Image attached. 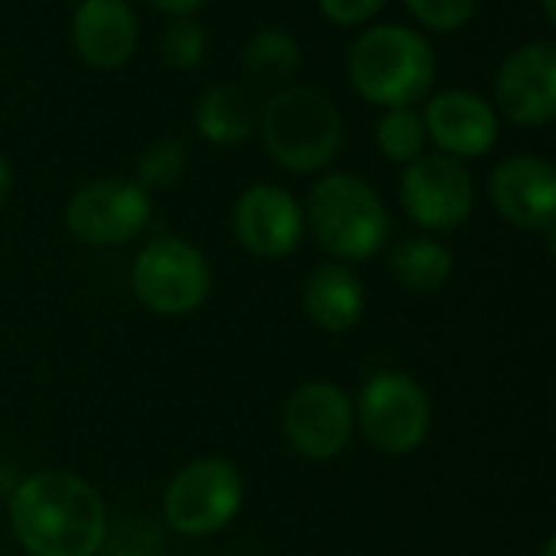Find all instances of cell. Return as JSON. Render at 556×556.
<instances>
[{"label":"cell","instance_id":"cell-16","mask_svg":"<svg viewBox=\"0 0 556 556\" xmlns=\"http://www.w3.org/2000/svg\"><path fill=\"white\" fill-rule=\"evenodd\" d=\"M303 306L323 332H349L365 313V287L349 264H319L306 280Z\"/></svg>","mask_w":556,"mask_h":556},{"label":"cell","instance_id":"cell-7","mask_svg":"<svg viewBox=\"0 0 556 556\" xmlns=\"http://www.w3.org/2000/svg\"><path fill=\"white\" fill-rule=\"evenodd\" d=\"M355 420L365 440L384 456H407L424 446L433 427L430 394L401 371L375 375L358 397Z\"/></svg>","mask_w":556,"mask_h":556},{"label":"cell","instance_id":"cell-11","mask_svg":"<svg viewBox=\"0 0 556 556\" xmlns=\"http://www.w3.org/2000/svg\"><path fill=\"white\" fill-rule=\"evenodd\" d=\"M495 101L518 127H544L556 117V46L528 42L515 49L495 78Z\"/></svg>","mask_w":556,"mask_h":556},{"label":"cell","instance_id":"cell-26","mask_svg":"<svg viewBox=\"0 0 556 556\" xmlns=\"http://www.w3.org/2000/svg\"><path fill=\"white\" fill-rule=\"evenodd\" d=\"M10 192H13V173H10V163H7L3 153H0V212H3V205L10 202Z\"/></svg>","mask_w":556,"mask_h":556},{"label":"cell","instance_id":"cell-2","mask_svg":"<svg viewBox=\"0 0 556 556\" xmlns=\"http://www.w3.org/2000/svg\"><path fill=\"white\" fill-rule=\"evenodd\" d=\"M349 78L371 104L410 108L433 88V46L410 26H375L349 49Z\"/></svg>","mask_w":556,"mask_h":556},{"label":"cell","instance_id":"cell-5","mask_svg":"<svg viewBox=\"0 0 556 556\" xmlns=\"http://www.w3.org/2000/svg\"><path fill=\"white\" fill-rule=\"evenodd\" d=\"M244 502L241 472L218 456L182 466L163 492V518L182 538H212L235 521Z\"/></svg>","mask_w":556,"mask_h":556},{"label":"cell","instance_id":"cell-18","mask_svg":"<svg viewBox=\"0 0 556 556\" xmlns=\"http://www.w3.org/2000/svg\"><path fill=\"white\" fill-rule=\"evenodd\" d=\"M391 277L414 293H433L453 277V251L433 238H404L391 251Z\"/></svg>","mask_w":556,"mask_h":556},{"label":"cell","instance_id":"cell-22","mask_svg":"<svg viewBox=\"0 0 556 556\" xmlns=\"http://www.w3.org/2000/svg\"><path fill=\"white\" fill-rule=\"evenodd\" d=\"M160 55L166 65L186 72V68H195L205 55V33L199 23H192L189 16H176L166 29H163V39H160Z\"/></svg>","mask_w":556,"mask_h":556},{"label":"cell","instance_id":"cell-20","mask_svg":"<svg viewBox=\"0 0 556 556\" xmlns=\"http://www.w3.org/2000/svg\"><path fill=\"white\" fill-rule=\"evenodd\" d=\"M375 143L378 150L394 160V163H410L424 153L427 143V127L424 117L414 108H388L384 117L378 121L375 130Z\"/></svg>","mask_w":556,"mask_h":556},{"label":"cell","instance_id":"cell-27","mask_svg":"<svg viewBox=\"0 0 556 556\" xmlns=\"http://www.w3.org/2000/svg\"><path fill=\"white\" fill-rule=\"evenodd\" d=\"M544 10H547V20H556V0H544Z\"/></svg>","mask_w":556,"mask_h":556},{"label":"cell","instance_id":"cell-12","mask_svg":"<svg viewBox=\"0 0 556 556\" xmlns=\"http://www.w3.org/2000/svg\"><path fill=\"white\" fill-rule=\"evenodd\" d=\"M303 208L280 186H251L235 205V235L254 257H287L303 241Z\"/></svg>","mask_w":556,"mask_h":556},{"label":"cell","instance_id":"cell-13","mask_svg":"<svg viewBox=\"0 0 556 556\" xmlns=\"http://www.w3.org/2000/svg\"><path fill=\"white\" fill-rule=\"evenodd\" d=\"M492 202L502 218L525 231H554L556 173L541 156H508L495 166L489 182Z\"/></svg>","mask_w":556,"mask_h":556},{"label":"cell","instance_id":"cell-9","mask_svg":"<svg viewBox=\"0 0 556 556\" xmlns=\"http://www.w3.org/2000/svg\"><path fill=\"white\" fill-rule=\"evenodd\" d=\"M283 433L296 456L329 463L342 456L355 433V407L339 384L309 381L283 407Z\"/></svg>","mask_w":556,"mask_h":556},{"label":"cell","instance_id":"cell-14","mask_svg":"<svg viewBox=\"0 0 556 556\" xmlns=\"http://www.w3.org/2000/svg\"><path fill=\"white\" fill-rule=\"evenodd\" d=\"M424 127L433 137V143L456 160L485 156L498 140L495 108L476 91H463V88L437 94L427 104Z\"/></svg>","mask_w":556,"mask_h":556},{"label":"cell","instance_id":"cell-1","mask_svg":"<svg viewBox=\"0 0 556 556\" xmlns=\"http://www.w3.org/2000/svg\"><path fill=\"white\" fill-rule=\"evenodd\" d=\"M10 528L29 556H98L108 544V508L81 476L46 469L16 485Z\"/></svg>","mask_w":556,"mask_h":556},{"label":"cell","instance_id":"cell-25","mask_svg":"<svg viewBox=\"0 0 556 556\" xmlns=\"http://www.w3.org/2000/svg\"><path fill=\"white\" fill-rule=\"evenodd\" d=\"M156 10H163V13H173V16H189L192 10H199L205 0H150Z\"/></svg>","mask_w":556,"mask_h":556},{"label":"cell","instance_id":"cell-17","mask_svg":"<svg viewBox=\"0 0 556 556\" xmlns=\"http://www.w3.org/2000/svg\"><path fill=\"white\" fill-rule=\"evenodd\" d=\"M257 108L251 94L238 85H215L202 94L195 108V127L208 143L231 147L241 143L257 127Z\"/></svg>","mask_w":556,"mask_h":556},{"label":"cell","instance_id":"cell-24","mask_svg":"<svg viewBox=\"0 0 556 556\" xmlns=\"http://www.w3.org/2000/svg\"><path fill=\"white\" fill-rule=\"evenodd\" d=\"M319 7H323V13H326L332 23H339V26H355V23L371 20V16L384 7V0H319Z\"/></svg>","mask_w":556,"mask_h":556},{"label":"cell","instance_id":"cell-21","mask_svg":"<svg viewBox=\"0 0 556 556\" xmlns=\"http://www.w3.org/2000/svg\"><path fill=\"white\" fill-rule=\"evenodd\" d=\"M186 173V147L176 137H160L153 140L140 163H137V182L150 189H173Z\"/></svg>","mask_w":556,"mask_h":556},{"label":"cell","instance_id":"cell-19","mask_svg":"<svg viewBox=\"0 0 556 556\" xmlns=\"http://www.w3.org/2000/svg\"><path fill=\"white\" fill-rule=\"evenodd\" d=\"M300 65V46L280 29H261L244 49V68L257 81H287Z\"/></svg>","mask_w":556,"mask_h":556},{"label":"cell","instance_id":"cell-6","mask_svg":"<svg viewBox=\"0 0 556 556\" xmlns=\"http://www.w3.org/2000/svg\"><path fill=\"white\" fill-rule=\"evenodd\" d=\"M130 287L150 313L189 316L205 303L212 290V270L195 244L182 238H156L137 254Z\"/></svg>","mask_w":556,"mask_h":556},{"label":"cell","instance_id":"cell-8","mask_svg":"<svg viewBox=\"0 0 556 556\" xmlns=\"http://www.w3.org/2000/svg\"><path fill=\"white\" fill-rule=\"evenodd\" d=\"M150 192L134 179H94L81 186L68 208V231L91 248H111L134 241L150 225Z\"/></svg>","mask_w":556,"mask_h":556},{"label":"cell","instance_id":"cell-15","mask_svg":"<svg viewBox=\"0 0 556 556\" xmlns=\"http://www.w3.org/2000/svg\"><path fill=\"white\" fill-rule=\"evenodd\" d=\"M78 55L94 68H117L137 49V20L124 0H81L72 20Z\"/></svg>","mask_w":556,"mask_h":556},{"label":"cell","instance_id":"cell-10","mask_svg":"<svg viewBox=\"0 0 556 556\" xmlns=\"http://www.w3.org/2000/svg\"><path fill=\"white\" fill-rule=\"evenodd\" d=\"M401 202L420 228H459L476 202L472 176L450 153H420L401 176Z\"/></svg>","mask_w":556,"mask_h":556},{"label":"cell","instance_id":"cell-3","mask_svg":"<svg viewBox=\"0 0 556 556\" xmlns=\"http://www.w3.org/2000/svg\"><path fill=\"white\" fill-rule=\"evenodd\" d=\"M257 127L267 153L293 173L323 169L342 143L339 108L323 91L303 85L277 91L264 104Z\"/></svg>","mask_w":556,"mask_h":556},{"label":"cell","instance_id":"cell-4","mask_svg":"<svg viewBox=\"0 0 556 556\" xmlns=\"http://www.w3.org/2000/svg\"><path fill=\"white\" fill-rule=\"evenodd\" d=\"M309 225L316 241L339 261H368L384 248L391 231L381 195L349 173L326 176L313 186Z\"/></svg>","mask_w":556,"mask_h":556},{"label":"cell","instance_id":"cell-23","mask_svg":"<svg viewBox=\"0 0 556 556\" xmlns=\"http://www.w3.org/2000/svg\"><path fill=\"white\" fill-rule=\"evenodd\" d=\"M404 3L430 29L453 33V29H459V26H466L472 20L479 0H404Z\"/></svg>","mask_w":556,"mask_h":556}]
</instances>
